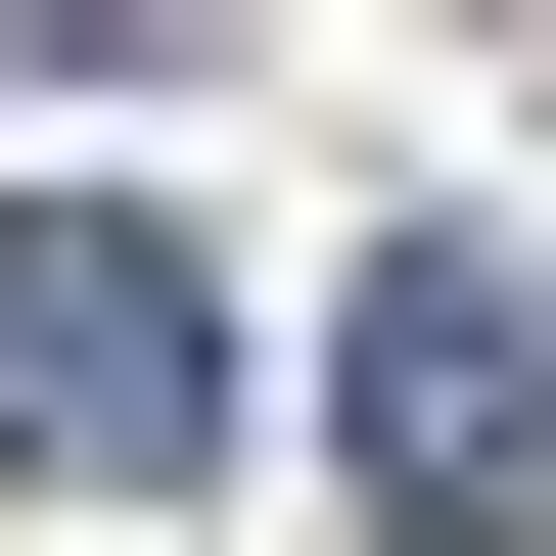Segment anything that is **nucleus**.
<instances>
[{"instance_id":"obj_1","label":"nucleus","mask_w":556,"mask_h":556,"mask_svg":"<svg viewBox=\"0 0 556 556\" xmlns=\"http://www.w3.org/2000/svg\"><path fill=\"white\" fill-rule=\"evenodd\" d=\"M278 417H325V510H371V556H556V278H510V232H371Z\"/></svg>"},{"instance_id":"obj_2","label":"nucleus","mask_w":556,"mask_h":556,"mask_svg":"<svg viewBox=\"0 0 556 556\" xmlns=\"http://www.w3.org/2000/svg\"><path fill=\"white\" fill-rule=\"evenodd\" d=\"M232 464V278L139 186H0V510H186Z\"/></svg>"},{"instance_id":"obj_3","label":"nucleus","mask_w":556,"mask_h":556,"mask_svg":"<svg viewBox=\"0 0 556 556\" xmlns=\"http://www.w3.org/2000/svg\"><path fill=\"white\" fill-rule=\"evenodd\" d=\"M0 47H93V93H186V47H232V0H0Z\"/></svg>"}]
</instances>
